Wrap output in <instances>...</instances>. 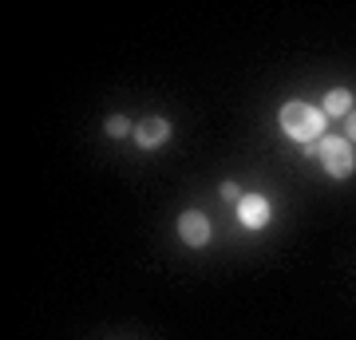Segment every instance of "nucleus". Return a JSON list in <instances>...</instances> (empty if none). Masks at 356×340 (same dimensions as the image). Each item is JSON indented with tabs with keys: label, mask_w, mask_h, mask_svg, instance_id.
Wrapping results in <instances>:
<instances>
[{
	"label": "nucleus",
	"mask_w": 356,
	"mask_h": 340,
	"mask_svg": "<svg viewBox=\"0 0 356 340\" xmlns=\"http://www.w3.org/2000/svg\"><path fill=\"white\" fill-rule=\"evenodd\" d=\"M277 119H281V131H285L293 143L305 147V154H317V139L325 135V123H329L321 107L293 99V103H285V107L277 111Z\"/></svg>",
	"instance_id": "f257e3e1"
},
{
	"label": "nucleus",
	"mask_w": 356,
	"mask_h": 340,
	"mask_svg": "<svg viewBox=\"0 0 356 340\" xmlns=\"http://www.w3.org/2000/svg\"><path fill=\"white\" fill-rule=\"evenodd\" d=\"M317 154H321V163H325V175L329 178H348L356 170V151H353V143L348 139H341V135H325V143L317 147Z\"/></svg>",
	"instance_id": "f03ea898"
},
{
	"label": "nucleus",
	"mask_w": 356,
	"mask_h": 340,
	"mask_svg": "<svg viewBox=\"0 0 356 340\" xmlns=\"http://www.w3.org/2000/svg\"><path fill=\"white\" fill-rule=\"evenodd\" d=\"M178 238H182V245H191V250L210 245V218H206L202 210H186V214H178Z\"/></svg>",
	"instance_id": "7ed1b4c3"
},
{
	"label": "nucleus",
	"mask_w": 356,
	"mask_h": 340,
	"mask_svg": "<svg viewBox=\"0 0 356 340\" xmlns=\"http://www.w3.org/2000/svg\"><path fill=\"white\" fill-rule=\"evenodd\" d=\"M170 139V123H166L163 115H151V119H143L135 127V143H139L143 151H154V147H163Z\"/></svg>",
	"instance_id": "20e7f679"
},
{
	"label": "nucleus",
	"mask_w": 356,
	"mask_h": 340,
	"mask_svg": "<svg viewBox=\"0 0 356 340\" xmlns=\"http://www.w3.org/2000/svg\"><path fill=\"white\" fill-rule=\"evenodd\" d=\"M238 218H242L245 229H261L269 222V202L261 198V194H242V202H238Z\"/></svg>",
	"instance_id": "39448f33"
},
{
	"label": "nucleus",
	"mask_w": 356,
	"mask_h": 340,
	"mask_svg": "<svg viewBox=\"0 0 356 340\" xmlns=\"http://www.w3.org/2000/svg\"><path fill=\"white\" fill-rule=\"evenodd\" d=\"M321 111H325V115H344V119H348V115H353V95H348L344 88L329 91V95H325V107H321Z\"/></svg>",
	"instance_id": "423d86ee"
},
{
	"label": "nucleus",
	"mask_w": 356,
	"mask_h": 340,
	"mask_svg": "<svg viewBox=\"0 0 356 340\" xmlns=\"http://www.w3.org/2000/svg\"><path fill=\"white\" fill-rule=\"evenodd\" d=\"M107 135H111V139H123V135H131L127 115H111V119H107Z\"/></svg>",
	"instance_id": "0eeeda50"
},
{
	"label": "nucleus",
	"mask_w": 356,
	"mask_h": 340,
	"mask_svg": "<svg viewBox=\"0 0 356 340\" xmlns=\"http://www.w3.org/2000/svg\"><path fill=\"white\" fill-rule=\"evenodd\" d=\"M218 194H222L226 202H242V186H238V182H222V190H218Z\"/></svg>",
	"instance_id": "6e6552de"
},
{
	"label": "nucleus",
	"mask_w": 356,
	"mask_h": 340,
	"mask_svg": "<svg viewBox=\"0 0 356 340\" xmlns=\"http://www.w3.org/2000/svg\"><path fill=\"white\" fill-rule=\"evenodd\" d=\"M348 143H356V107H353V115H348V135H344Z\"/></svg>",
	"instance_id": "1a4fd4ad"
}]
</instances>
